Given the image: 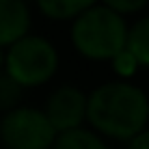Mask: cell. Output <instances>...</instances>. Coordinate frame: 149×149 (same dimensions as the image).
<instances>
[{
    "label": "cell",
    "mask_w": 149,
    "mask_h": 149,
    "mask_svg": "<svg viewBox=\"0 0 149 149\" xmlns=\"http://www.w3.org/2000/svg\"><path fill=\"white\" fill-rule=\"evenodd\" d=\"M125 50L136 65H149V15L132 26L125 33Z\"/></svg>",
    "instance_id": "52a82bcc"
},
{
    "label": "cell",
    "mask_w": 149,
    "mask_h": 149,
    "mask_svg": "<svg viewBox=\"0 0 149 149\" xmlns=\"http://www.w3.org/2000/svg\"><path fill=\"white\" fill-rule=\"evenodd\" d=\"M86 117L102 134L130 141L145 130L149 119L147 95L130 82H106L86 100Z\"/></svg>",
    "instance_id": "6da1fadb"
},
{
    "label": "cell",
    "mask_w": 149,
    "mask_h": 149,
    "mask_svg": "<svg viewBox=\"0 0 149 149\" xmlns=\"http://www.w3.org/2000/svg\"><path fill=\"white\" fill-rule=\"evenodd\" d=\"M50 149H106V145L102 143V138L97 134L76 127V130L58 134Z\"/></svg>",
    "instance_id": "ba28073f"
},
{
    "label": "cell",
    "mask_w": 149,
    "mask_h": 149,
    "mask_svg": "<svg viewBox=\"0 0 149 149\" xmlns=\"http://www.w3.org/2000/svg\"><path fill=\"white\" fill-rule=\"evenodd\" d=\"M30 13L24 0H0V45H13L26 37Z\"/></svg>",
    "instance_id": "8992f818"
},
{
    "label": "cell",
    "mask_w": 149,
    "mask_h": 149,
    "mask_svg": "<svg viewBox=\"0 0 149 149\" xmlns=\"http://www.w3.org/2000/svg\"><path fill=\"white\" fill-rule=\"evenodd\" d=\"M22 86L15 82L11 76L0 74V110L9 112L13 108H17L19 100H22Z\"/></svg>",
    "instance_id": "30bf717a"
},
{
    "label": "cell",
    "mask_w": 149,
    "mask_h": 149,
    "mask_svg": "<svg viewBox=\"0 0 149 149\" xmlns=\"http://www.w3.org/2000/svg\"><path fill=\"white\" fill-rule=\"evenodd\" d=\"M136 67H138V65H136V61L132 58V56L127 54L125 50H123V52H119V54L115 56V69L119 71L121 76H130Z\"/></svg>",
    "instance_id": "7c38bea8"
},
{
    "label": "cell",
    "mask_w": 149,
    "mask_h": 149,
    "mask_svg": "<svg viewBox=\"0 0 149 149\" xmlns=\"http://www.w3.org/2000/svg\"><path fill=\"white\" fill-rule=\"evenodd\" d=\"M93 2L95 0H37L41 11L54 19L78 17L80 13H84L86 9L93 7Z\"/></svg>",
    "instance_id": "9c48e42d"
},
{
    "label": "cell",
    "mask_w": 149,
    "mask_h": 149,
    "mask_svg": "<svg viewBox=\"0 0 149 149\" xmlns=\"http://www.w3.org/2000/svg\"><path fill=\"white\" fill-rule=\"evenodd\" d=\"M56 134L80 127L86 117V95L76 86H61L48 100V108L43 112Z\"/></svg>",
    "instance_id": "5b68a950"
},
{
    "label": "cell",
    "mask_w": 149,
    "mask_h": 149,
    "mask_svg": "<svg viewBox=\"0 0 149 149\" xmlns=\"http://www.w3.org/2000/svg\"><path fill=\"white\" fill-rule=\"evenodd\" d=\"M125 22L106 7H91L76 17L71 41L89 58H115L125 48Z\"/></svg>",
    "instance_id": "7a4b0ae2"
},
{
    "label": "cell",
    "mask_w": 149,
    "mask_h": 149,
    "mask_svg": "<svg viewBox=\"0 0 149 149\" xmlns=\"http://www.w3.org/2000/svg\"><path fill=\"white\" fill-rule=\"evenodd\" d=\"M0 67H2V52H0Z\"/></svg>",
    "instance_id": "5bb4252c"
},
{
    "label": "cell",
    "mask_w": 149,
    "mask_h": 149,
    "mask_svg": "<svg viewBox=\"0 0 149 149\" xmlns=\"http://www.w3.org/2000/svg\"><path fill=\"white\" fill-rule=\"evenodd\" d=\"M127 149H149V130H143L136 136H132L127 143Z\"/></svg>",
    "instance_id": "4fadbf2b"
},
{
    "label": "cell",
    "mask_w": 149,
    "mask_h": 149,
    "mask_svg": "<svg viewBox=\"0 0 149 149\" xmlns=\"http://www.w3.org/2000/svg\"><path fill=\"white\" fill-rule=\"evenodd\" d=\"M54 138L48 117L35 108H13L0 121V141L7 149H50Z\"/></svg>",
    "instance_id": "277c9868"
},
{
    "label": "cell",
    "mask_w": 149,
    "mask_h": 149,
    "mask_svg": "<svg viewBox=\"0 0 149 149\" xmlns=\"http://www.w3.org/2000/svg\"><path fill=\"white\" fill-rule=\"evenodd\" d=\"M7 71L19 86H37L48 82L58 67V54L54 45L43 37H22L9 48L4 58Z\"/></svg>",
    "instance_id": "3957f363"
},
{
    "label": "cell",
    "mask_w": 149,
    "mask_h": 149,
    "mask_svg": "<svg viewBox=\"0 0 149 149\" xmlns=\"http://www.w3.org/2000/svg\"><path fill=\"white\" fill-rule=\"evenodd\" d=\"M104 2H106L104 4L106 9L121 15V13H134L138 9H143L147 4V0H104Z\"/></svg>",
    "instance_id": "8fae6325"
}]
</instances>
